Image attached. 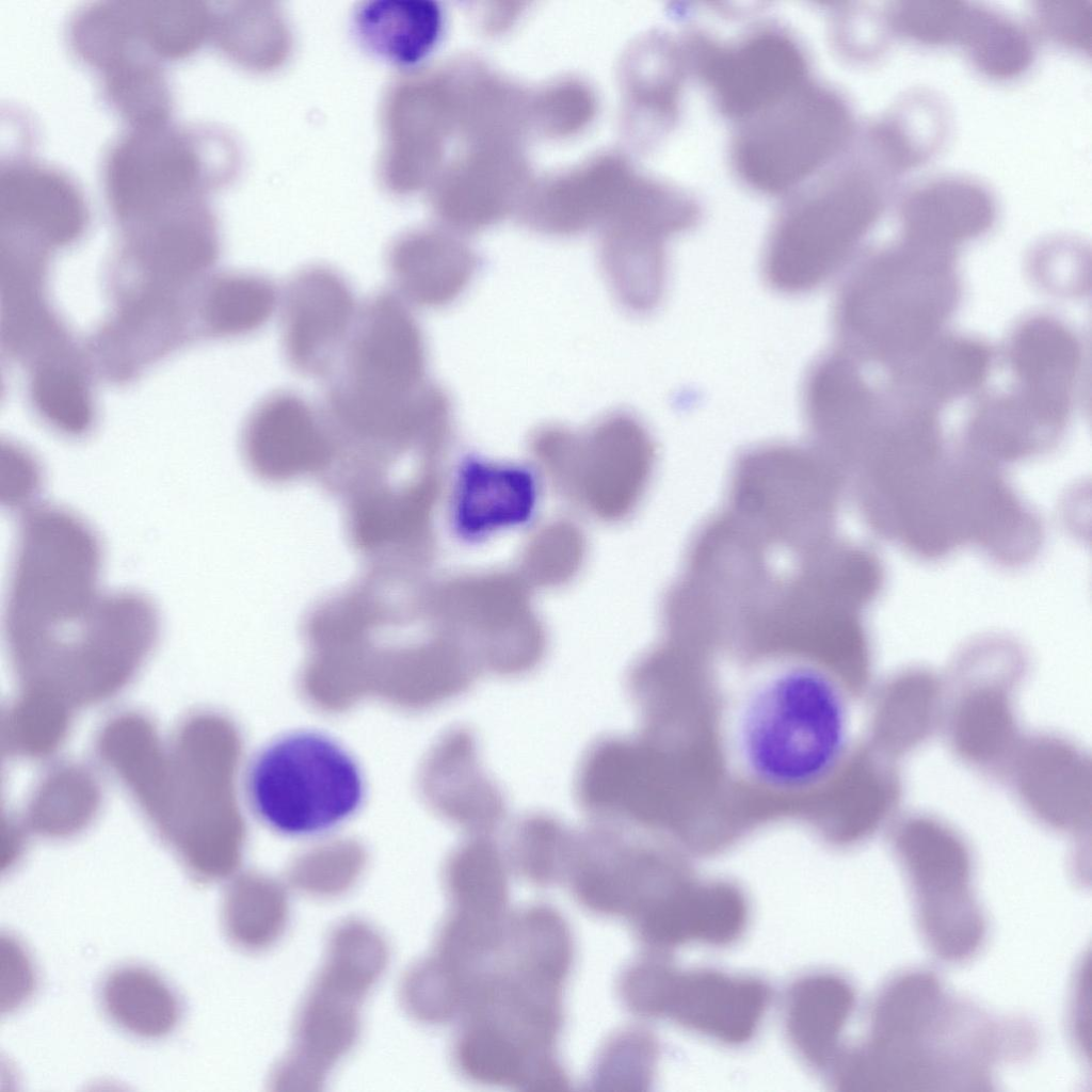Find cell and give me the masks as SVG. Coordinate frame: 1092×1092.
Segmentation results:
<instances>
[{
    "label": "cell",
    "instance_id": "6da1fadb",
    "mask_svg": "<svg viewBox=\"0 0 1092 1092\" xmlns=\"http://www.w3.org/2000/svg\"><path fill=\"white\" fill-rule=\"evenodd\" d=\"M100 567L99 542L78 516L50 505L23 515L7 608L19 665L93 671L128 644L145 598L101 591Z\"/></svg>",
    "mask_w": 1092,
    "mask_h": 1092
},
{
    "label": "cell",
    "instance_id": "7a4b0ae2",
    "mask_svg": "<svg viewBox=\"0 0 1092 1092\" xmlns=\"http://www.w3.org/2000/svg\"><path fill=\"white\" fill-rule=\"evenodd\" d=\"M996 1041L984 1017L946 997L935 977L910 973L878 997L865 1043L838 1055L835 1083L853 1091L989 1083Z\"/></svg>",
    "mask_w": 1092,
    "mask_h": 1092
},
{
    "label": "cell",
    "instance_id": "3957f363",
    "mask_svg": "<svg viewBox=\"0 0 1092 1092\" xmlns=\"http://www.w3.org/2000/svg\"><path fill=\"white\" fill-rule=\"evenodd\" d=\"M734 748L765 789L803 792L826 782L849 748L842 687L818 661L799 657L759 677L736 710Z\"/></svg>",
    "mask_w": 1092,
    "mask_h": 1092
},
{
    "label": "cell",
    "instance_id": "277c9868",
    "mask_svg": "<svg viewBox=\"0 0 1092 1092\" xmlns=\"http://www.w3.org/2000/svg\"><path fill=\"white\" fill-rule=\"evenodd\" d=\"M903 239L864 261L837 294V337L854 359L884 362L915 353L953 307L949 248Z\"/></svg>",
    "mask_w": 1092,
    "mask_h": 1092
},
{
    "label": "cell",
    "instance_id": "5b68a950",
    "mask_svg": "<svg viewBox=\"0 0 1092 1092\" xmlns=\"http://www.w3.org/2000/svg\"><path fill=\"white\" fill-rule=\"evenodd\" d=\"M244 789L261 823L295 838L344 823L360 809L366 792L354 756L314 729L289 732L262 746L246 768Z\"/></svg>",
    "mask_w": 1092,
    "mask_h": 1092
},
{
    "label": "cell",
    "instance_id": "8992f818",
    "mask_svg": "<svg viewBox=\"0 0 1092 1092\" xmlns=\"http://www.w3.org/2000/svg\"><path fill=\"white\" fill-rule=\"evenodd\" d=\"M237 157L232 140L214 128H130L106 155V197L118 222L130 226L204 199L232 177Z\"/></svg>",
    "mask_w": 1092,
    "mask_h": 1092
},
{
    "label": "cell",
    "instance_id": "52a82bcc",
    "mask_svg": "<svg viewBox=\"0 0 1092 1092\" xmlns=\"http://www.w3.org/2000/svg\"><path fill=\"white\" fill-rule=\"evenodd\" d=\"M888 181L872 165L850 167L792 204L767 242L762 271L768 285L801 294L825 284L879 220Z\"/></svg>",
    "mask_w": 1092,
    "mask_h": 1092
},
{
    "label": "cell",
    "instance_id": "ba28073f",
    "mask_svg": "<svg viewBox=\"0 0 1092 1092\" xmlns=\"http://www.w3.org/2000/svg\"><path fill=\"white\" fill-rule=\"evenodd\" d=\"M387 948L370 926L349 920L333 931L324 962L301 1007L293 1045L271 1083L286 1091L318 1089L353 1047L359 1009L381 978Z\"/></svg>",
    "mask_w": 1092,
    "mask_h": 1092
},
{
    "label": "cell",
    "instance_id": "9c48e42d",
    "mask_svg": "<svg viewBox=\"0 0 1092 1092\" xmlns=\"http://www.w3.org/2000/svg\"><path fill=\"white\" fill-rule=\"evenodd\" d=\"M420 326L397 293L369 298L331 375L324 400L343 413L375 421L416 411L428 383Z\"/></svg>",
    "mask_w": 1092,
    "mask_h": 1092
},
{
    "label": "cell",
    "instance_id": "30bf717a",
    "mask_svg": "<svg viewBox=\"0 0 1092 1092\" xmlns=\"http://www.w3.org/2000/svg\"><path fill=\"white\" fill-rule=\"evenodd\" d=\"M536 467L566 500L605 521L628 516L645 494L655 465L646 428L626 414L584 432L545 427L531 438Z\"/></svg>",
    "mask_w": 1092,
    "mask_h": 1092
},
{
    "label": "cell",
    "instance_id": "8fae6325",
    "mask_svg": "<svg viewBox=\"0 0 1092 1092\" xmlns=\"http://www.w3.org/2000/svg\"><path fill=\"white\" fill-rule=\"evenodd\" d=\"M839 473L815 447L759 446L735 464L727 511L777 541L817 540L833 530Z\"/></svg>",
    "mask_w": 1092,
    "mask_h": 1092
},
{
    "label": "cell",
    "instance_id": "7c38bea8",
    "mask_svg": "<svg viewBox=\"0 0 1092 1092\" xmlns=\"http://www.w3.org/2000/svg\"><path fill=\"white\" fill-rule=\"evenodd\" d=\"M517 572L491 571L452 578L436 590L433 615L482 673L515 677L543 659L547 639Z\"/></svg>",
    "mask_w": 1092,
    "mask_h": 1092
},
{
    "label": "cell",
    "instance_id": "4fadbf2b",
    "mask_svg": "<svg viewBox=\"0 0 1092 1092\" xmlns=\"http://www.w3.org/2000/svg\"><path fill=\"white\" fill-rule=\"evenodd\" d=\"M852 132L851 113L838 97L797 91L740 133L737 167L754 187L788 190L841 150Z\"/></svg>",
    "mask_w": 1092,
    "mask_h": 1092
},
{
    "label": "cell",
    "instance_id": "5bb4252c",
    "mask_svg": "<svg viewBox=\"0 0 1092 1092\" xmlns=\"http://www.w3.org/2000/svg\"><path fill=\"white\" fill-rule=\"evenodd\" d=\"M568 861L566 873L579 901L598 914L627 917L635 927L690 883L626 828L605 822L575 833Z\"/></svg>",
    "mask_w": 1092,
    "mask_h": 1092
},
{
    "label": "cell",
    "instance_id": "9a60e30c",
    "mask_svg": "<svg viewBox=\"0 0 1092 1092\" xmlns=\"http://www.w3.org/2000/svg\"><path fill=\"white\" fill-rule=\"evenodd\" d=\"M770 990L760 980L711 969L681 971L663 961L643 990V1013L665 1017L726 1044L750 1040L766 1013Z\"/></svg>",
    "mask_w": 1092,
    "mask_h": 1092
},
{
    "label": "cell",
    "instance_id": "2e32d148",
    "mask_svg": "<svg viewBox=\"0 0 1092 1092\" xmlns=\"http://www.w3.org/2000/svg\"><path fill=\"white\" fill-rule=\"evenodd\" d=\"M928 946L946 961L974 956L984 937V918L970 887L969 860L953 839L901 845Z\"/></svg>",
    "mask_w": 1092,
    "mask_h": 1092
},
{
    "label": "cell",
    "instance_id": "e0dca14e",
    "mask_svg": "<svg viewBox=\"0 0 1092 1092\" xmlns=\"http://www.w3.org/2000/svg\"><path fill=\"white\" fill-rule=\"evenodd\" d=\"M280 306L287 363L304 376H331L359 310L348 282L328 267L304 268L288 282Z\"/></svg>",
    "mask_w": 1092,
    "mask_h": 1092
},
{
    "label": "cell",
    "instance_id": "ac0fdd59",
    "mask_svg": "<svg viewBox=\"0 0 1092 1092\" xmlns=\"http://www.w3.org/2000/svg\"><path fill=\"white\" fill-rule=\"evenodd\" d=\"M802 400L816 448L839 470L855 463L881 415L854 359L842 351L818 358L804 380Z\"/></svg>",
    "mask_w": 1092,
    "mask_h": 1092
},
{
    "label": "cell",
    "instance_id": "d6986e66",
    "mask_svg": "<svg viewBox=\"0 0 1092 1092\" xmlns=\"http://www.w3.org/2000/svg\"><path fill=\"white\" fill-rule=\"evenodd\" d=\"M701 68L721 109L729 115H759L797 92L804 61L793 44L760 34L725 50H711Z\"/></svg>",
    "mask_w": 1092,
    "mask_h": 1092
},
{
    "label": "cell",
    "instance_id": "ffe728a7",
    "mask_svg": "<svg viewBox=\"0 0 1092 1092\" xmlns=\"http://www.w3.org/2000/svg\"><path fill=\"white\" fill-rule=\"evenodd\" d=\"M0 221L2 237L27 244H62L82 231L86 209L64 173L20 159L0 170Z\"/></svg>",
    "mask_w": 1092,
    "mask_h": 1092
},
{
    "label": "cell",
    "instance_id": "44dd1931",
    "mask_svg": "<svg viewBox=\"0 0 1092 1092\" xmlns=\"http://www.w3.org/2000/svg\"><path fill=\"white\" fill-rule=\"evenodd\" d=\"M996 196L973 176L945 174L908 188L898 206L904 237L949 248L986 231L997 213Z\"/></svg>",
    "mask_w": 1092,
    "mask_h": 1092
},
{
    "label": "cell",
    "instance_id": "7402d4cb",
    "mask_svg": "<svg viewBox=\"0 0 1092 1092\" xmlns=\"http://www.w3.org/2000/svg\"><path fill=\"white\" fill-rule=\"evenodd\" d=\"M539 495L536 476L526 467L467 460L451 492V519L457 533L479 541L526 523Z\"/></svg>",
    "mask_w": 1092,
    "mask_h": 1092
},
{
    "label": "cell",
    "instance_id": "603a6c76",
    "mask_svg": "<svg viewBox=\"0 0 1092 1092\" xmlns=\"http://www.w3.org/2000/svg\"><path fill=\"white\" fill-rule=\"evenodd\" d=\"M244 448L260 467H304L330 459L336 441L322 410L295 392L277 391L252 412Z\"/></svg>",
    "mask_w": 1092,
    "mask_h": 1092
},
{
    "label": "cell",
    "instance_id": "cb8c5ba5",
    "mask_svg": "<svg viewBox=\"0 0 1092 1092\" xmlns=\"http://www.w3.org/2000/svg\"><path fill=\"white\" fill-rule=\"evenodd\" d=\"M749 910L744 895L726 883H689L636 929L649 947L661 950L690 942L720 946L744 931Z\"/></svg>",
    "mask_w": 1092,
    "mask_h": 1092
},
{
    "label": "cell",
    "instance_id": "d4e9b609",
    "mask_svg": "<svg viewBox=\"0 0 1092 1092\" xmlns=\"http://www.w3.org/2000/svg\"><path fill=\"white\" fill-rule=\"evenodd\" d=\"M397 294L408 305L437 308L453 302L470 283L476 260L455 239L433 230L399 237L388 252Z\"/></svg>",
    "mask_w": 1092,
    "mask_h": 1092
},
{
    "label": "cell",
    "instance_id": "484cf974",
    "mask_svg": "<svg viewBox=\"0 0 1092 1092\" xmlns=\"http://www.w3.org/2000/svg\"><path fill=\"white\" fill-rule=\"evenodd\" d=\"M950 119L937 94L925 89L904 93L870 130L873 166L893 180L927 163L944 146Z\"/></svg>",
    "mask_w": 1092,
    "mask_h": 1092
},
{
    "label": "cell",
    "instance_id": "4316f807",
    "mask_svg": "<svg viewBox=\"0 0 1092 1092\" xmlns=\"http://www.w3.org/2000/svg\"><path fill=\"white\" fill-rule=\"evenodd\" d=\"M854 1001L850 984L831 974L812 975L791 986L785 1003L786 1031L808 1064L824 1067L834 1063Z\"/></svg>",
    "mask_w": 1092,
    "mask_h": 1092
},
{
    "label": "cell",
    "instance_id": "83f0119b",
    "mask_svg": "<svg viewBox=\"0 0 1092 1092\" xmlns=\"http://www.w3.org/2000/svg\"><path fill=\"white\" fill-rule=\"evenodd\" d=\"M354 26L368 50L396 65L412 66L434 48L443 16L431 0H372L357 9Z\"/></svg>",
    "mask_w": 1092,
    "mask_h": 1092
},
{
    "label": "cell",
    "instance_id": "f1b7e54d",
    "mask_svg": "<svg viewBox=\"0 0 1092 1092\" xmlns=\"http://www.w3.org/2000/svg\"><path fill=\"white\" fill-rule=\"evenodd\" d=\"M1010 356L1022 391L1069 411L1079 352L1067 331L1045 319L1030 321L1013 337Z\"/></svg>",
    "mask_w": 1092,
    "mask_h": 1092
},
{
    "label": "cell",
    "instance_id": "f546056e",
    "mask_svg": "<svg viewBox=\"0 0 1092 1092\" xmlns=\"http://www.w3.org/2000/svg\"><path fill=\"white\" fill-rule=\"evenodd\" d=\"M107 1017L121 1030L146 1040L170 1034L180 1017L172 987L154 970L124 965L110 971L100 987Z\"/></svg>",
    "mask_w": 1092,
    "mask_h": 1092
},
{
    "label": "cell",
    "instance_id": "4dcf8cb0",
    "mask_svg": "<svg viewBox=\"0 0 1092 1092\" xmlns=\"http://www.w3.org/2000/svg\"><path fill=\"white\" fill-rule=\"evenodd\" d=\"M211 35L229 59L254 70L278 66L290 46L283 17L267 2H229L213 10Z\"/></svg>",
    "mask_w": 1092,
    "mask_h": 1092
},
{
    "label": "cell",
    "instance_id": "1f68e13d",
    "mask_svg": "<svg viewBox=\"0 0 1092 1092\" xmlns=\"http://www.w3.org/2000/svg\"><path fill=\"white\" fill-rule=\"evenodd\" d=\"M958 45L977 70L1000 81L1025 74L1035 57L1032 32L1025 25L980 3L969 2Z\"/></svg>",
    "mask_w": 1092,
    "mask_h": 1092
},
{
    "label": "cell",
    "instance_id": "d6a6232c",
    "mask_svg": "<svg viewBox=\"0 0 1092 1092\" xmlns=\"http://www.w3.org/2000/svg\"><path fill=\"white\" fill-rule=\"evenodd\" d=\"M76 55L100 73L121 60L149 51L143 41L138 1H99L79 9L68 23Z\"/></svg>",
    "mask_w": 1092,
    "mask_h": 1092
},
{
    "label": "cell",
    "instance_id": "836d02e7",
    "mask_svg": "<svg viewBox=\"0 0 1092 1092\" xmlns=\"http://www.w3.org/2000/svg\"><path fill=\"white\" fill-rule=\"evenodd\" d=\"M221 914L225 935L235 946L260 951L276 943L287 927V893L273 884L241 878L224 893Z\"/></svg>",
    "mask_w": 1092,
    "mask_h": 1092
},
{
    "label": "cell",
    "instance_id": "e575fe53",
    "mask_svg": "<svg viewBox=\"0 0 1092 1092\" xmlns=\"http://www.w3.org/2000/svg\"><path fill=\"white\" fill-rule=\"evenodd\" d=\"M101 80L106 100L129 128L168 123L171 92L160 60L151 53L124 59L103 70Z\"/></svg>",
    "mask_w": 1092,
    "mask_h": 1092
},
{
    "label": "cell",
    "instance_id": "d590c367",
    "mask_svg": "<svg viewBox=\"0 0 1092 1092\" xmlns=\"http://www.w3.org/2000/svg\"><path fill=\"white\" fill-rule=\"evenodd\" d=\"M903 369L902 379L930 401L953 398L977 385L986 371L989 355L979 343L950 338L933 344Z\"/></svg>",
    "mask_w": 1092,
    "mask_h": 1092
},
{
    "label": "cell",
    "instance_id": "8d00e7d4",
    "mask_svg": "<svg viewBox=\"0 0 1092 1092\" xmlns=\"http://www.w3.org/2000/svg\"><path fill=\"white\" fill-rule=\"evenodd\" d=\"M503 856L489 834H477L460 849L447 876L453 905L505 912L508 880Z\"/></svg>",
    "mask_w": 1092,
    "mask_h": 1092
},
{
    "label": "cell",
    "instance_id": "74e56055",
    "mask_svg": "<svg viewBox=\"0 0 1092 1092\" xmlns=\"http://www.w3.org/2000/svg\"><path fill=\"white\" fill-rule=\"evenodd\" d=\"M142 37L160 61L195 52L211 35L213 10L200 1H138Z\"/></svg>",
    "mask_w": 1092,
    "mask_h": 1092
},
{
    "label": "cell",
    "instance_id": "f35d334b",
    "mask_svg": "<svg viewBox=\"0 0 1092 1092\" xmlns=\"http://www.w3.org/2000/svg\"><path fill=\"white\" fill-rule=\"evenodd\" d=\"M574 837L575 832L551 815H525L510 833L511 862L529 881L548 884L566 873Z\"/></svg>",
    "mask_w": 1092,
    "mask_h": 1092
},
{
    "label": "cell",
    "instance_id": "ab89813d",
    "mask_svg": "<svg viewBox=\"0 0 1092 1092\" xmlns=\"http://www.w3.org/2000/svg\"><path fill=\"white\" fill-rule=\"evenodd\" d=\"M279 303L276 286L257 274H232L214 283L208 302L211 327L221 335L237 336L258 331Z\"/></svg>",
    "mask_w": 1092,
    "mask_h": 1092
},
{
    "label": "cell",
    "instance_id": "60d3db41",
    "mask_svg": "<svg viewBox=\"0 0 1092 1092\" xmlns=\"http://www.w3.org/2000/svg\"><path fill=\"white\" fill-rule=\"evenodd\" d=\"M585 553V540L573 523L559 519L536 530L526 543L518 575L532 589L566 583L578 573Z\"/></svg>",
    "mask_w": 1092,
    "mask_h": 1092
},
{
    "label": "cell",
    "instance_id": "b9f144b4",
    "mask_svg": "<svg viewBox=\"0 0 1092 1092\" xmlns=\"http://www.w3.org/2000/svg\"><path fill=\"white\" fill-rule=\"evenodd\" d=\"M968 5L949 0L896 1L885 14L893 34L928 46L958 45Z\"/></svg>",
    "mask_w": 1092,
    "mask_h": 1092
},
{
    "label": "cell",
    "instance_id": "7bdbcfd3",
    "mask_svg": "<svg viewBox=\"0 0 1092 1092\" xmlns=\"http://www.w3.org/2000/svg\"><path fill=\"white\" fill-rule=\"evenodd\" d=\"M657 1058V1043L647 1031H623L605 1046L599 1056L594 1083L607 1090H642L652 1080Z\"/></svg>",
    "mask_w": 1092,
    "mask_h": 1092
},
{
    "label": "cell",
    "instance_id": "ee69618b",
    "mask_svg": "<svg viewBox=\"0 0 1092 1092\" xmlns=\"http://www.w3.org/2000/svg\"><path fill=\"white\" fill-rule=\"evenodd\" d=\"M1037 32L1069 49L1091 52L1092 2L1090 0L1040 1L1033 10Z\"/></svg>",
    "mask_w": 1092,
    "mask_h": 1092
},
{
    "label": "cell",
    "instance_id": "f6af8a7d",
    "mask_svg": "<svg viewBox=\"0 0 1092 1092\" xmlns=\"http://www.w3.org/2000/svg\"><path fill=\"white\" fill-rule=\"evenodd\" d=\"M7 473H2V497L11 507H27L37 493L41 482L39 468L22 451L9 449ZM32 505H30L31 508Z\"/></svg>",
    "mask_w": 1092,
    "mask_h": 1092
}]
</instances>
